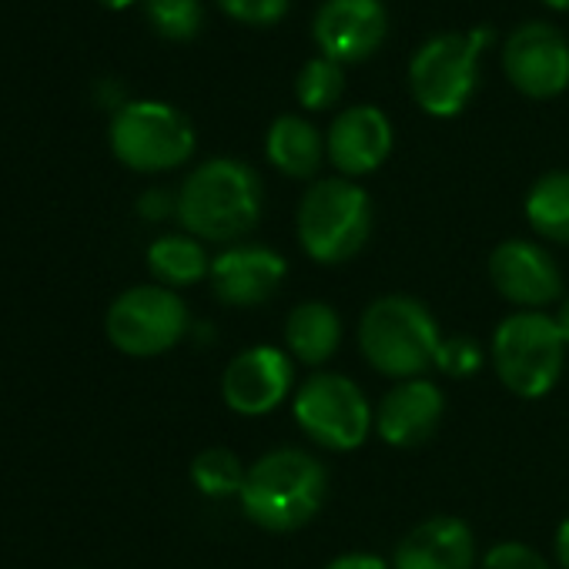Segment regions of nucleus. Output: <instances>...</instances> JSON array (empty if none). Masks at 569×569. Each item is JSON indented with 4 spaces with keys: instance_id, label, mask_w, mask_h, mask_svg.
<instances>
[{
    "instance_id": "1",
    "label": "nucleus",
    "mask_w": 569,
    "mask_h": 569,
    "mask_svg": "<svg viewBox=\"0 0 569 569\" xmlns=\"http://www.w3.org/2000/svg\"><path fill=\"white\" fill-rule=\"evenodd\" d=\"M174 201L178 221L191 238L234 241L258 224L264 191L254 168L234 158H211L184 178Z\"/></svg>"
},
{
    "instance_id": "2",
    "label": "nucleus",
    "mask_w": 569,
    "mask_h": 569,
    "mask_svg": "<svg viewBox=\"0 0 569 569\" xmlns=\"http://www.w3.org/2000/svg\"><path fill=\"white\" fill-rule=\"evenodd\" d=\"M251 522L271 532H292L306 526L326 499V469L302 449H274L261 456L238 492Z\"/></svg>"
},
{
    "instance_id": "3",
    "label": "nucleus",
    "mask_w": 569,
    "mask_h": 569,
    "mask_svg": "<svg viewBox=\"0 0 569 569\" xmlns=\"http://www.w3.org/2000/svg\"><path fill=\"white\" fill-rule=\"evenodd\" d=\"M439 342V326L429 309L406 296L372 302L359 326L362 356L392 379H416L436 366Z\"/></svg>"
},
{
    "instance_id": "4",
    "label": "nucleus",
    "mask_w": 569,
    "mask_h": 569,
    "mask_svg": "<svg viewBox=\"0 0 569 569\" xmlns=\"http://www.w3.org/2000/svg\"><path fill=\"white\" fill-rule=\"evenodd\" d=\"M489 41V28L429 38L409 61V88L416 104L432 118H456L466 111L479 84V54Z\"/></svg>"
},
{
    "instance_id": "5",
    "label": "nucleus",
    "mask_w": 569,
    "mask_h": 569,
    "mask_svg": "<svg viewBox=\"0 0 569 569\" xmlns=\"http://www.w3.org/2000/svg\"><path fill=\"white\" fill-rule=\"evenodd\" d=\"M372 231V201L349 178L316 181L299 204L302 248L322 261L339 264L362 251Z\"/></svg>"
},
{
    "instance_id": "6",
    "label": "nucleus",
    "mask_w": 569,
    "mask_h": 569,
    "mask_svg": "<svg viewBox=\"0 0 569 569\" xmlns=\"http://www.w3.org/2000/svg\"><path fill=\"white\" fill-rule=\"evenodd\" d=\"M114 158L141 174L184 164L194 154V124L164 101H128L111 118Z\"/></svg>"
},
{
    "instance_id": "7",
    "label": "nucleus",
    "mask_w": 569,
    "mask_h": 569,
    "mask_svg": "<svg viewBox=\"0 0 569 569\" xmlns=\"http://www.w3.org/2000/svg\"><path fill=\"white\" fill-rule=\"evenodd\" d=\"M566 359V342L556 329V319L542 312L509 316L492 339V362L502 386L522 399L546 396Z\"/></svg>"
},
{
    "instance_id": "8",
    "label": "nucleus",
    "mask_w": 569,
    "mask_h": 569,
    "mask_svg": "<svg viewBox=\"0 0 569 569\" xmlns=\"http://www.w3.org/2000/svg\"><path fill=\"white\" fill-rule=\"evenodd\" d=\"M108 342L131 359H154L174 349L188 332V306L164 284H134L104 316Z\"/></svg>"
},
{
    "instance_id": "9",
    "label": "nucleus",
    "mask_w": 569,
    "mask_h": 569,
    "mask_svg": "<svg viewBox=\"0 0 569 569\" xmlns=\"http://www.w3.org/2000/svg\"><path fill=\"white\" fill-rule=\"evenodd\" d=\"M299 426L326 449L349 452L366 442L372 429V409L362 389L346 376H312L296 392Z\"/></svg>"
},
{
    "instance_id": "10",
    "label": "nucleus",
    "mask_w": 569,
    "mask_h": 569,
    "mask_svg": "<svg viewBox=\"0 0 569 569\" xmlns=\"http://www.w3.org/2000/svg\"><path fill=\"white\" fill-rule=\"evenodd\" d=\"M502 71L519 94L549 101L569 88V41L552 24L529 21L506 38Z\"/></svg>"
},
{
    "instance_id": "11",
    "label": "nucleus",
    "mask_w": 569,
    "mask_h": 569,
    "mask_svg": "<svg viewBox=\"0 0 569 569\" xmlns=\"http://www.w3.org/2000/svg\"><path fill=\"white\" fill-rule=\"evenodd\" d=\"M389 34V14L382 0H326L316 11L312 38L322 58L336 64L369 61Z\"/></svg>"
},
{
    "instance_id": "12",
    "label": "nucleus",
    "mask_w": 569,
    "mask_h": 569,
    "mask_svg": "<svg viewBox=\"0 0 569 569\" xmlns=\"http://www.w3.org/2000/svg\"><path fill=\"white\" fill-rule=\"evenodd\" d=\"M292 379L296 369L289 356L271 346H254L231 359L221 379V396L238 416H264L292 392Z\"/></svg>"
},
{
    "instance_id": "13",
    "label": "nucleus",
    "mask_w": 569,
    "mask_h": 569,
    "mask_svg": "<svg viewBox=\"0 0 569 569\" xmlns=\"http://www.w3.org/2000/svg\"><path fill=\"white\" fill-rule=\"evenodd\" d=\"M489 278L502 299L522 309H539L559 299L562 278L549 251L532 241H502L489 258Z\"/></svg>"
},
{
    "instance_id": "14",
    "label": "nucleus",
    "mask_w": 569,
    "mask_h": 569,
    "mask_svg": "<svg viewBox=\"0 0 569 569\" xmlns=\"http://www.w3.org/2000/svg\"><path fill=\"white\" fill-rule=\"evenodd\" d=\"M284 271H289V264H284L281 254L258 248V244H238V248L221 251L211 261L208 278H211L214 296L224 306L254 309L278 292V284L284 281Z\"/></svg>"
},
{
    "instance_id": "15",
    "label": "nucleus",
    "mask_w": 569,
    "mask_h": 569,
    "mask_svg": "<svg viewBox=\"0 0 569 569\" xmlns=\"http://www.w3.org/2000/svg\"><path fill=\"white\" fill-rule=\"evenodd\" d=\"M389 151H392V124L372 104H356L342 111L326 134V154L346 178L372 174L376 168L386 164Z\"/></svg>"
},
{
    "instance_id": "16",
    "label": "nucleus",
    "mask_w": 569,
    "mask_h": 569,
    "mask_svg": "<svg viewBox=\"0 0 569 569\" xmlns=\"http://www.w3.org/2000/svg\"><path fill=\"white\" fill-rule=\"evenodd\" d=\"M442 409L446 399L439 386L429 379H406L379 406V436L399 449L422 446L439 429Z\"/></svg>"
},
{
    "instance_id": "17",
    "label": "nucleus",
    "mask_w": 569,
    "mask_h": 569,
    "mask_svg": "<svg viewBox=\"0 0 569 569\" xmlns=\"http://www.w3.org/2000/svg\"><path fill=\"white\" fill-rule=\"evenodd\" d=\"M476 539L462 519L436 516L419 522L396 549V569H472Z\"/></svg>"
},
{
    "instance_id": "18",
    "label": "nucleus",
    "mask_w": 569,
    "mask_h": 569,
    "mask_svg": "<svg viewBox=\"0 0 569 569\" xmlns=\"http://www.w3.org/2000/svg\"><path fill=\"white\" fill-rule=\"evenodd\" d=\"M268 161L289 178H312L322 168L326 158V138L322 131L299 118V114H281L264 138Z\"/></svg>"
},
{
    "instance_id": "19",
    "label": "nucleus",
    "mask_w": 569,
    "mask_h": 569,
    "mask_svg": "<svg viewBox=\"0 0 569 569\" xmlns=\"http://www.w3.org/2000/svg\"><path fill=\"white\" fill-rule=\"evenodd\" d=\"M284 342H289V352L299 362L322 366L326 359H332L339 352L342 322H339L336 309H329L322 302H306V306L292 309L289 326H284Z\"/></svg>"
},
{
    "instance_id": "20",
    "label": "nucleus",
    "mask_w": 569,
    "mask_h": 569,
    "mask_svg": "<svg viewBox=\"0 0 569 569\" xmlns=\"http://www.w3.org/2000/svg\"><path fill=\"white\" fill-rule=\"evenodd\" d=\"M148 268L164 284V289H181L208 278L211 261L198 238L191 234H161L148 248Z\"/></svg>"
},
{
    "instance_id": "21",
    "label": "nucleus",
    "mask_w": 569,
    "mask_h": 569,
    "mask_svg": "<svg viewBox=\"0 0 569 569\" xmlns=\"http://www.w3.org/2000/svg\"><path fill=\"white\" fill-rule=\"evenodd\" d=\"M526 218L542 238L569 244V171H549L529 188Z\"/></svg>"
},
{
    "instance_id": "22",
    "label": "nucleus",
    "mask_w": 569,
    "mask_h": 569,
    "mask_svg": "<svg viewBox=\"0 0 569 569\" xmlns=\"http://www.w3.org/2000/svg\"><path fill=\"white\" fill-rule=\"evenodd\" d=\"M244 476H248V469L241 466V459L231 449H204L191 462V479H194L198 492H204L211 499L238 496L244 486Z\"/></svg>"
},
{
    "instance_id": "23",
    "label": "nucleus",
    "mask_w": 569,
    "mask_h": 569,
    "mask_svg": "<svg viewBox=\"0 0 569 569\" xmlns=\"http://www.w3.org/2000/svg\"><path fill=\"white\" fill-rule=\"evenodd\" d=\"M346 94V68L329 58H312L296 81V98L306 111H329Z\"/></svg>"
},
{
    "instance_id": "24",
    "label": "nucleus",
    "mask_w": 569,
    "mask_h": 569,
    "mask_svg": "<svg viewBox=\"0 0 569 569\" xmlns=\"http://www.w3.org/2000/svg\"><path fill=\"white\" fill-rule=\"evenodd\" d=\"M144 18L164 41H191L201 31L204 8L201 0H144Z\"/></svg>"
},
{
    "instance_id": "25",
    "label": "nucleus",
    "mask_w": 569,
    "mask_h": 569,
    "mask_svg": "<svg viewBox=\"0 0 569 569\" xmlns=\"http://www.w3.org/2000/svg\"><path fill=\"white\" fill-rule=\"evenodd\" d=\"M289 4H292V0H218V8L231 21L248 24V28H271V24H278L284 14H289Z\"/></svg>"
},
{
    "instance_id": "26",
    "label": "nucleus",
    "mask_w": 569,
    "mask_h": 569,
    "mask_svg": "<svg viewBox=\"0 0 569 569\" xmlns=\"http://www.w3.org/2000/svg\"><path fill=\"white\" fill-rule=\"evenodd\" d=\"M482 366V349L472 339H442L436 352V369L452 379H469Z\"/></svg>"
},
{
    "instance_id": "27",
    "label": "nucleus",
    "mask_w": 569,
    "mask_h": 569,
    "mask_svg": "<svg viewBox=\"0 0 569 569\" xmlns=\"http://www.w3.org/2000/svg\"><path fill=\"white\" fill-rule=\"evenodd\" d=\"M482 569H549L546 559L522 542H499L486 552Z\"/></svg>"
},
{
    "instance_id": "28",
    "label": "nucleus",
    "mask_w": 569,
    "mask_h": 569,
    "mask_svg": "<svg viewBox=\"0 0 569 569\" xmlns=\"http://www.w3.org/2000/svg\"><path fill=\"white\" fill-rule=\"evenodd\" d=\"M171 208H178V201H171L161 188H154V191H148V194H141V201H138V211L144 214V218H151V221H158V218H164Z\"/></svg>"
},
{
    "instance_id": "29",
    "label": "nucleus",
    "mask_w": 569,
    "mask_h": 569,
    "mask_svg": "<svg viewBox=\"0 0 569 569\" xmlns=\"http://www.w3.org/2000/svg\"><path fill=\"white\" fill-rule=\"evenodd\" d=\"M326 569H389V566L372 552H346V556L332 559Z\"/></svg>"
},
{
    "instance_id": "30",
    "label": "nucleus",
    "mask_w": 569,
    "mask_h": 569,
    "mask_svg": "<svg viewBox=\"0 0 569 569\" xmlns=\"http://www.w3.org/2000/svg\"><path fill=\"white\" fill-rule=\"evenodd\" d=\"M556 556H559V562L569 569V519L559 526V532H556Z\"/></svg>"
},
{
    "instance_id": "31",
    "label": "nucleus",
    "mask_w": 569,
    "mask_h": 569,
    "mask_svg": "<svg viewBox=\"0 0 569 569\" xmlns=\"http://www.w3.org/2000/svg\"><path fill=\"white\" fill-rule=\"evenodd\" d=\"M556 329H559L562 342L569 346V299L562 302V309H559V316H556Z\"/></svg>"
},
{
    "instance_id": "32",
    "label": "nucleus",
    "mask_w": 569,
    "mask_h": 569,
    "mask_svg": "<svg viewBox=\"0 0 569 569\" xmlns=\"http://www.w3.org/2000/svg\"><path fill=\"white\" fill-rule=\"evenodd\" d=\"M101 4H104L108 11H124V8L134 4V0H101Z\"/></svg>"
},
{
    "instance_id": "33",
    "label": "nucleus",
    "mask_w": 569,
    "mask_h": 569,
    "mask_svg": "<svg viewBox=\"0 0 569 569\" xmlns=\"http://www.w3.org/2000/svg\"><path fill=\"white\" fill-rule=\"evenodd\" d=\"M546 8H552V11H569V0H542Z\"/></svg>"
}]
</instances>
